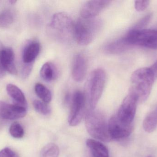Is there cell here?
<instances>
[{"label": "cell", "mask_w": 157, "mask_h": 157, "mask_svg": "<svg viewBox=\"0 0 157 157\" xmlns=\"http://www.w3.org/2000/svg\"><path fill=\"white\" fill-rule=\"evenodd\" d=\"M33 107L35 110L43 115H48L50 113L51 109L47 103H44L42 101L35 100L33 101Z\"/></svg>", "instance_id": "cb8c5ba5"}, {"label": "cell", "mask_w": 157, "mask_h": 157, "mask_svg": "<svg viewBox=\"0 0 157 157\" xmlns=\"http://www.w3.org/2000/svg\"><path fill=\"white\" fill-rule=\"evenodd\" d=\"M143 128L148 133L155 131L157 128V107L146 116L143 122Z\"/></svg>", "instance_id": "ac0fdd59"}, {"label": "cell", "mask_w": 157, "mask_h": 157, "mask_svg": "<svg viewBox=\"0 0 157 157\" xmlns=\"http://www.w3.org/2000/svg\"><path fill=\"white\" fill-rule=\"evenodd\" d=\"M133 128V124L121 122L116 115L111 117L109 121V132L112 140L120 141L128 138L132 134Z\"/></svg>", "instance_id": "9c48e42d"}, {"label": "cell", "mask_w": 157, "mask_h": 157, "mask_svg": "<svg viewBox=\"0 0 157 157\" xmlns=\"http://www.w3.org/2000/svg\"><path fill=\"white\" fill-rule=\"evenodd\" d=\"M152 157V156H148V157Z\"/></svg>", "instance_id": "1f68e13d"}, {"label": "cell", "mask_w": 157, "mask_h": 157, "mask_svg": "<svg viewBox=\"0 0 157 157\" xmlns=\"http://www.w3.org/2000/svg\"><path fill=\"white\" fill-rule=\"evenodd\" d=\"M155 81L148 67L137 69L131 76L129 93L135 96L138 103H144L149 96Z\"/></svg>", "instance_id": "6da1fadb"}, {"label": "cell", "mask_w": 157, "mask_h": 157, "mask_svg": "<svg viewBox=\"0 0 157 157\" xmlns=\"http://www.w3.org/2000/svg\"><path fill=\"white\" fill-rule=\"evenodd\" d=\"M0 157H18V155L11 148L6 147L0 151Z\"/></svg>", "instance_id": "4316f807"}, {"label": "cell", "mask_w": 157, "mask_h": 157, "mask_svg": "<svg viewBox=\"0 0 157 157\" xmlns=\"http://www.w3.org/2000/svg\"><path fill=\"white\" fill-rule=\"evenodd\" d=\"M59 148L53 143H50L44 147L40 153V157H59Z\"/></svg>", "instance_id": "7402d4cb"}, {"label": "cell", "mask_w": 157, "mask_h": 157, "mask_svg": "<svg viewBox=\"0 0 157 157\" xmlns=\"http://www.w3.org/2000/svg\"><path fill=\"white\" fill-rule=\"evenodd\" d=\"M101 26V21L96 18H78L75 23L74 38L79 45H88L96 38Z\"/></svg>", "instance_id": "3957f363"}, {"label": "cell", "mask_w": 157, "mask_h": 157, "mask_svg": "<svg viewBox=\"0 0 157 157\" xmlns=\"http://www.w3.org/2000/svg\"><path fill=\"white\" fill-rule=\"evenodd\" d=\"M130 47L139 46L157 50V30L147 29H131L121 38Z\"/></svg>", "instance_id": "5b68a950"}, {"label": "cell", "mask_w": 157, "mask_h": 157, "mask_svg": "<svg viewBox=\"0 0 157 157\" xmlns=\"http://www.w3.org/2000/svg\"><path fill=\"white\" fill-rule=\"evenodd\" d=\"M40 76L44 81L51 82L57 78L58 71L53 64L51 62H46L40 69Z\"/></svg>", "instance_id": "e0dca14e"}, {"label": "cell", "mask_w": 157, "mask_h": 157, "mask_svg": "<svg viewBox=\"0 0 157 157\" xmlns=\"http://www.w3.org/2000/svg\"><path fill=\"white\" fill-rule=\"evenodd\" d=\"M15 55L11 48L0 49V63L6 72L13 75L17 73L14 63Z\"/></svg>", "instance_id": "4fadbf2b"}, {"label": "cell", "mask_w": 157, "mask_h": 157, "mask_svg": "<svg viewBox=\"0 0 157 157\" xmlns=\"http://www.w3.org/2000/svg\"><path fill=\"white\" fill-rule=\"evenodd\" d=\"M87 65L86 57L82 53L75 55L72 65V75L75 81H83L86 74Z\"/></svg>", "instance_id": "7c38bea8"}, {"label": "cell", "mask_w": 157, "mask_h": 157, "mask_svg": "<svg viewBox=\"0 0 157 157\" xmlns=\"http://www.w3.org/2000/svg\"><path fill=\"white\" fill-rule=\"evenodd\" d=\"M149 68L151 74L155 80L157 78V61Z\"/></svg>", "instance_id": "f1b7e54d"}, {"label": "cell", "mask_w": 157, "mask_h": 157, "mask_svg": "<svg viewBox=\"0 0 157 157\" xmlns=\"http://www.w3.org/2000/svg\"><path fill=\"white\" fill-rule=\"evenodd\" d=\"M152 15L151 14H148L147 15L145 16L144 18L141 19L139 22L135 25L134 28L136 29H143V27L146 25H147V23L150 20Z\"/></svg>", "instance_id": "83f0119b"}, {"label": "cell", "mask_w": 157, "mask_h": 157, "mask_svg": "<svg viewBox=\"0 0 157 157\" xmlns=\"http://www.w3.org/2000/svg\"><path fill=\"white\" fill-rule=\"evenodd\" d=\"M107 76L105 71L97 69L92 71L88 77L86 88L90 106L91 109L96 108L104 90Z\"/></svg>", "instance_id": "8992f818"}, {"label": "cell", "mask_w": 157, "mask_h": 157, "mask_svg": "<svg viewBox=\"0 0 157 157\" xmlns=\"http://www.w3.org/2000/svg\"><path fill=\"white\" fill-rule=\"evenodd\" d=\"M75 23L70 16L64 13L54 14L47 28L49 36L62 42H68L74 38Z\"/></svg>", "instance_id": "7a4b0ae2"}, {"label": "cell", "mask_w": 157, "mask_h": 157, "mask_svg": "<svg viewBox=\"0 0 157 157\" xmlns=\"http://www.w3.org/2000/svg\"><path fill=\"white\" fill-rule=\"evenodd\" d=\"M27 108L17 105L10 104L2 101L0 107V119L4 120H17L26 115Z\"/></svg>", "instance_id": "30bf717a"}, {"label": "cell", "mask_w": 157, "mask_h": 157, "mask_svg": "<svg viewBox=\"0 0 157 157\" xmlns=\"http://www.w3.org/2000/svg\"><path fill=\"white\" fill-rule=\"evenodd\" d=\"M14 15L9 9H6L0 13V28H7L14 22Z\"/></svg>", "instance_id": "44dd1931"}, {"label": "cell", "mask_w": 157, "mask_h": 157, "mask_svg": "<svg viewBox=\"0 0 157 157\" xmlns=\"http://www.w3.org/2000/svg\"><path fill=\"white\" fill-rule=\"evenodd\" d=\"M6 90L8 95L14 101L15 104L27 108L25 97L19 88L13 84H8L6 85Z\"/></svg>", "instance_id": "2e32d148"}, {"label": "cell", "mask_w": 157, "mask_h": 157, "mask_svg": "<svg viewBox=\"0 0 157 157\" xmlns=\"http://www.w3.org/2000/svg\"><path fill=\"white\" fill-rule=\"evenodd\" d=\"M85 124L87 131L93 138L103 142L111 141L109 122L101 112L94 109L89 111L86 116Z\"/></svg>", "instance_id": "277c9868"}, {"label": "cell", "mask_w": 157, "mask_h": 157, "mask_svg": "<svg viewBox=\"0 0 157 157\" xmlns=\"http://www.w3.org/2000/svg\"><path fill=\"white\" fill-rule=\"evenodd\" d=\"M130 48V46L127 45L121 38L109 43L105 49L108 53L117 54L125 51Z\"/></svg>", "instance_id": "d6986e66"}, {"label": "cell", "mask_w": 157, "mask_h": 157, "mask_svg": "<svg viewBox=\"0 0 157 157\" xmlns=\"http://www.w3.org/2000/svg\"><path fill=\"white\" fill-rule=\"evenodd\" d=\"M9 3H11V4H14L16 2V1H14V0H11V1H9Z\"/></svg>", "instance_id": "4dcf8cb0"}, {"label": "cell", "mask_w": 157, "mask_h": 157, "mask_svg": "<svg viewBox=\"0 0 157 157\" xmlns=\"http://www.w3.org/2000/svg\"><path fill=\"white\" fill-rule=\"evenodd\" d=\"M86 98L81 91H76L72 100L71 112L68 119L69 125L71 126L78 125L83 119L85 114Z\"/></svg>", "instance_id": "52a82bcc"}, {"label": "cell", "mask_w": 157, "mask_h": 157, "mask_svg": "<svg viewBox=\"0 0 157 157\" xmlns=\"http://www.w3.org/2000/svg\"><path fill=\"white\" fill-rule=\"evenodd\" d=\"M149 1H136L135 2V8L138 12H142L147 8L149 4Z\"/></svg>", "instance_id": "484cf974"}, {"label": "cell", "mask_w": 157, "mask_h": 157, "mask_svg": "<svg viewBox=\"0 0 157 157\" xmlns=\"http://www.w3.org/2000/svg\"><path fill=\"white\" fill-rule=\"evenodd\" d=\"M35 90L37 96L42 101L47 104L51 102L52 99L51 92L44 85L37 83L35 85Z\"/></svg>", "instance_id": "ffe728a7"}, {"label": "cell", "mask_w": 157, "mask_h": 157, "mask_svg": "<svg viewBox=\"0 0 157 157\" xmlns=\"http://www.w3.org/2000/svg\"><path fill=\"white\" fill-rule=\"evenodd\" d=\"M138 101L134 96L128 93L120 106L118 113L116 114L118 119L125 124H133L136 113Z\"/></svg>", "instance_id": "ba28073f"}, {"label": "cell", "mask_w": 157, "mask_h": 157, "mask_svg": "<svg viewBox=\"0 0 157 157\" xmlns=\"http://www.w3.org/2000/svg\"><path fill=\"white\" fill-rule=\"evenodd\" d=\"M6 71L5 70L4 68H3L1 63H0V78L3 77L5 75Z\"/></svg>", "instance_id": "f546056e"}, {"label": "cell", "mask_w": 157, "mask_h": 157, "mask_svg": "<svg viewBox=\"0 0 157 157\" xmlns=\"http://www.w3.org/2000/svg\"><path fill=\"white\" fill-rule=\"evenodd\" d=\"M40 50V44L38 41H34L29 42L23 50L22 59L24 64H34Z\"/></svg>", "instance_id": "5bb4252c"}, {"label": "cell", "mask_w": 157, "mask_h": 157, "mask_svg": "<svg viewBox=\"0 0 157 157\" xmlns=\"http://www.w3.org/2000/svg\"><path fill=\"white\" fill-rule=\"evenodd\" d=\"M86 143L92 157H109L108 148L99 141L89 139L87 140Z\"/></svg>", "instance_id": "9a60e30c"}, {"label": "cell", "mask_w": 157, "mask_h": 157, "mask_svg": "<svg viewBox=\"0 0 157 157\" xmlns=\"http://www.w3.org/2000/svg\"><path fill=\"white\" fill-rule=\"evenodd\" d=\"M9 133L12 137L16 139L22 138L25 134L23 127L17 122H14L10 125Z\"/></svg>", "instance_id": "603a6c76"}, {"label": "cell", "mask_w": 157, "mask_h": 157, "mask_svg": "<svg viewBox=\"0 0 157 157\" xmlns=\"http://www.w3.org/2000/svg\"><path fill=\"white\" fill-rule=\"evenodd\" d=\"M111 1L95 0L87 2L82 6L80 11L81 18H94L110 3Z\"/></svg>", "instance_id": "8fae6325"}, {"label": "cell", "mask_w": 157, "mask_h": 157, "mask_svg": "<svg viewBox=\"0 0 157 157\" xmlns=\"http://www.w3.org/2000/svg\"><path fill=\"white\" fill-rule=\"evenodd\" d=\"M33 64H24L21 70L22 78L25 79L29 76L33 69Z\"/></svg>", "instance_id": "d4e9b609"}]
</instances>
